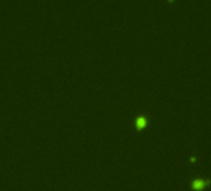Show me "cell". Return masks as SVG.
Instances as JSON below:
<instances>
[{
	"mask_svg": "<svg viewBox=\"0 0 211 191\" xmlns=\"http://www.w3.org/2000/svg\"><path fill=\"white\" fill-rule=\"evenodd\" d=\"M209 184H210V180H200V179H195V180L191 182V186H192V189H195V190H202V189H205Z\"/></svg>",
	"mask_w": 211,
	"mask_h": 191,
	"instance_id": "cell-1",
	"label": "cell"
},
{
	"mask_svg": "<svg viewBox=\"0 0 211 191\" xmlns=\"http://www.w3.org/2000/svg\"><path fill=\"white\" fill-rule=\"evenodd\" d=\"M136 123H137V127H138V128H143V127L147 124V118L143 117V116H142V117H138Z\"/></svg>",
	"mask_w": 211,
	"mask_h": 191,
	"instance_id": "cell-2",
	"label": "cell"
}]
</instances>
